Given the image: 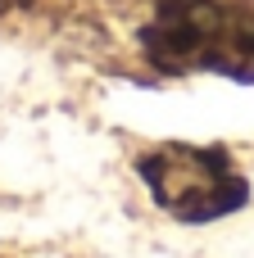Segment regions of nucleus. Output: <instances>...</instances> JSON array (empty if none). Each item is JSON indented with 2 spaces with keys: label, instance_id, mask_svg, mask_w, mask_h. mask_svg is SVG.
Wrapping results in <instances>:
<instances>
[{
  "label": "nucleus",
  "instance_id": "1",
  "mask_svg": "<svg viewBox=\"0 0 254 258\" xmlns=\"http://www.w3.org/2000/svg\"><path fill=\"white\" fill-rule=\"evenodd\" d=\"M150 50L173 63L254 68V18L218 0H159Z\"/></svg>",
  "mask_w": 254,
  "mask_h": 258
},
{
  "label": "nucleus",
  "instance_id": "2",
  "mask_svg": "<svg viewBox=\"0 0 254 258\" xmlns=\"http://www.w3.org/2000/svg\"><path fill=\"white\" fill-rule=\"evenodd\" d=\"M141 177L150 195L182 222H214L245 204V181L218 150L164 145L150 159H141Z\"/></svg>",
  "mask_w": 254,
  "mask_h": 258
}]
</instances>
